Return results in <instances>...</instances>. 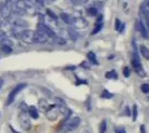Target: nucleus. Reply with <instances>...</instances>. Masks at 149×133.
I'll use <instances>...</instances> for the list:
<instances>
[{
    "label": "nucleus",
    "instance_id": "6",
    "mask_svg": "<svg viewBox=\"0 0 149 133\" xmlns=\"http://www.w3.org/2000/svg\"><path fill=\"white\" fill-rule=\"evenodd\" d=\"M38 30L47 37H55V32L52 31V29L45 23H38Z\"/></svg>",
    "mask_w": 149,
    "mask_h": 133
},
{
    "label": "nucleus",
    "instance_id": "10",
    "mask_svg": "<svg viewBox=\"0 0 149 133\" xmlns=\"http://www.w3.org/2000/svg\"><path fill=\"white\" fill-rule=\"evenodd\" d=\"M46 41H47V36H45L44 33L39 31L35 33V40H33L35 43H45Z\"/></svg>",
    "mask_w": 149,
    "mask_h": 133
},
{
    "label": "nucleus",
    "instance_id": "39",
    "mask_svg": "<svg viewBox=\"0 0 149 133\" xmlns=\"http://www.w3.org/2000/svg\"><path fill=\"white\" fill-rule=\"evenodd\" d=\"M0 40H1V36H0Z\"/></svg>",
    "mask_w": 149,
    "mask_h": 133
},
{
    "label": "nucleus",
    "instance_id": "30",
    "mask_svg": "<svg viewBox=\"0 0 149 133\" xmlns=\"http://www.w3.org/2000/svg\"><path fill=\"white\" fill-rule=\"evenodd\" d=\"M115 133H127V132H126V130H125L124 127H117L115 130Z\"/></svg>",
    "mask_w": 149,
    "mask_h": 133
},
{
    "label": "nucleus",
    "instance_id": "11",
    "mask_svg": "<svg viewBox=\"0 0 149 133\" xmlns=\"http://www.w3.org/2000/svg\"><path fill=\"white\" fill-rule=\"evenodd\" d=\"M58 114H59V109H55L51 107V109L46 113V115L48 116V119H50L51 121H54L57 116H58Z\"/></svg>",
    "mask_w": 149,
    "mask_h": 133
},
{
    "label": "nucleus",
    "instance_id": "15",
    "mask_svg": "<svg viewBox=\"0 0 149 133\" xmlns=\"http://www.w3.org/2000/svg\"><path fill=\"white\" fill-rule=\"evenodd\" d=\"M28 112H29V115H30V118L32 119H38V116H39V112H38V110L35 107H30V108L28 109Z\"/></svg>",
    "mask_w": 149,
    "mask_h": 133
},
{
    "label": "nucleus",
    "instance_id": "20",
    "mask_svg": "<svg viewBox=\"0 0 149 133\" xmlns=\"http://www.w3.org/2000/svg\"><path fill=\"white\" fill-rule=\"evenodd\" d=\"M100 96H101L102 99H111L112 96H113V94L110 93L108 90H104V91H102V93L100 94Z\"/></svg>",
    "mask_w": 149,
    "mask_h": 133
},
{
    "label": "nucleus",
    "instance_id": "19",
    "mask_svg": "<svg viewBox=\"0 0 149 133\" xmlns=\"http://www.w3.org/2000/svg\"><path fill=\"white\" fill-rule=\"evenodd\" d=\"M106 78H107V79H115V80H116V79L118 78V74H117L116 71L112 70V71H108V72L106 73Z\"/></svg>",
    "mask_w": 149,
    "mask_h": 133
},
{
    "label": "nucleus",
    "instance_id": "37",
    "mask_svg": "<svg viewBox=\"0 0 149 133\" xmlns=\"http://www.w3.org/2000/svg\"><path fill=\"white\" fill-rule=\"evenodd\" d=\"M25 1H27L28 3H29V2H31V0H25Z\"/></svg>",
    "mask_w": 149,
    "mask_h": 133
},
{
    "label": "nucleus",
    "instance_id": "23",
    "mask_svg": "<svg viewBox=\"0 0 149 133\" xmlns=\"http://www.w3.org/2000/svg\"><path fill=\"white\" fill-rule=\"evenodd\" d=\"M1 50L5 53H10V52H13V47L11 45H1Z\"/></svg>",
    "mask_w": 149,
    "mask_h": 133
},
{
    "label": "nucleus",
    "instance_id": "2",
    "mask_svg": "<svg viewBox=\"0 0 149 133\" xmlns=\"http://www.w3.org/2000/svg\"><path fill=\"white\" fill-rule=\"evenodd\" d=\"M13 12V1L7 0L6 2H0V17L9 18Z\"/></svg>",
    "mask_w": 149,
    "mask_h": 133
},
{
    "label": "nucleus",
    "instance_id": "40",
    "mask_svg": "<svg viewBox=\"0 0 149 133\" xmlns=\"http://www.w3.org/2000/svg\"><path fill=\"white\" fill-rule=\"evenodd\" d=\"M146 1H148V2H149V0H146Z\"/></svg>",
    "mask_w": 149,
    "mask_h": 133
},
{
    "label": "nucleus",
    "instance_id": "35",
    "mask_svg": "<svg viewBox=\"0 0 149 133\" xmlns=\"http://www.w3.org/2000/svg\"><path fill=\"white\" fill-rule=\"evenodd\" d=\"M140 129H141V133H145V125H141Z\"/></svg>",
    "mask_w": 149,
    "mask_h": 133
},
{
    "label": "nucleus",
    "instance_id": "28",
    "mask_svg": "<svg viewBox=\"0 0 149 133\" xmlns=\"http://www.w3.org/2000/svg\"><path fill=\"white\" fill-rule=\"evenodd\" d=\"M47 14H48L49 17H51L52 19L57 20V16H56V14H55V13H54V12H52V11H51L50 9H48V10H47Z\"/></svg>",
    "mask_w": 149,
    "mask_h": 133
},
{
    "label": "nucleus",
    "instance_id": "33",
    "mask_svg": "<svg viewBox=\"0 0 149 133\" xmlns=\"http://www.w3.org/2000/svg\"><path fill=\"white\" fill-rule=\"evenodd\" d=\"M80 83H87V81H84V80H77L76 84H77V85H79Z\"/></svg>",
    "mask_w": 149,
    "mask_h": 133
},
{
    "label": "nucleus",
    "instance_id": "36",
    "mask_svg": "<svg viewBox=\"0 0 149 133\" xmlns=\"http://www.w3.org/2000/svg\"><path fill=\"white\" fill-rule=\"evenodd\" d=\"M10 129H11V131H13V133H18L17 131H15V129H13V127H10Z\"/></svg>",
    "mask_w": 149,
    "mask_h": 133
},
{
    "label": "nucleus",
    "instance_id": "27",
    "mask_svg": "<svg viewBox=\"0 0 149 133\" xmlns=\"http://www.w3.org/2000/svg\"><path fill=\"white\" fill-rule=\"evenodd\" d=\"M88 13H89L90 16H96V14H97V9H96V8H89V9H88Z\"/></svg>",
    "mask_w": 149,
    "mask_h": 133
},
{
    "label": "nucleus",
    "instance_id": "8",
    "mask_svg": "<svg viewBox=\"0 0 149 133\" xmlns=\"http://www.w3.org/2000/svg\"><path fill=\"white\" fill-rule=\"evenodd\" d=\"M140 11L143 13V16L145 17V19L148 21L149 23V2L148 1H145L141 3V7H140Z\"/></svg>",
    "mask_w": 149,
    "mask_h": 133
},
{
    "label": "nucleus",
    "instance_id": "22",
    "mask_svg": "<svg viewBox=\"0 0 149 133\" xmlns=\"http://www.w3.org/2000/svg\"><path fill=\"white\" fill-rule=\"evenodd\" d=\"M106 130H107V122L105 120L100 123L99 127V133H106Z\"/></svg>",
    "mask_w": 149,
    "mask_h": 133
},
{
    "label": "nucleus",
    "instance_id": "14",
    "mask_svg": "<svg viewBox=\"0 0 149 133\" xmlns=\"http://www.w3.org/2000/svg\"><path fill=\"white\" fill-rule=\"evenodd\" d=\"M68 34L72 41H77V39L79 37L78 32L76 31V29H74V28H68Z\"/></svg>",
    "mask_w": 149,
    "mask_h": 133
},
{
    "label": "nucleus",
    "instance_id": "31",
    "mask_svg": "<svg viewBox=\"0 0 149 133\" xmlns=\"http://www.w3.org/2000/svg\"><path fill=\"white\" fill-rule=\"evenodd\" d=\"M55 40H56V42H58V43H60V44L66 43V41H65L63 39H61V38H55Z\"/></svg>",
    "mask_w": 149,
    "mask_h": 133
},
{
    "label": "nucleus",
    "instance_id": "18",
    "mask_svg": "<svg viewBox=\"0 0 149 133\" xmlns=\"http://www.w3.org/2000/svg\"><path fill=\"white\" fill-rule=\"evenodd\" d=\"M139 49H140V52H141V54L143 56V58H146V59H149V49L147 47H145V45H140L139 47Z\"/></svg>",
    "mask_w": 149,
    "mask_h": 133
},
{
    "label": "nucleus",
    "instance_id": "13",
    "mask_svg": "<svg viewBox=\"0 0 149 133\" xmlns=\"http://www.w3.org/2000/svg\"><path fill=\"white\" fill-rule=\"evenodd\" d=\"M74 25L76 28H84V27L87 25V21L85 19H82V18H78V19H76L74 21Z\"/></svg>",
    "mask_w": 149,
    "mask_h": 133
},
{
    "label": "nucleus",
    "instance_id": "7",
    "mask_svg": "<svg viewBox=\"0 0 149 133\" xmlns=\"http://www.w3.org/2000/svg\"><path fill=\"white\" fill-rule=\"evenodd\" d=\"M20 125H21V127H22L24 130H26V131H28L31 127L30 118L26 113H22L20 115Z\"/></svg>",
    "mask_w": 149,
    "mask_h": 133
},
{
    "label": "nucleus",
    "instance_id": "21",
    "mask_svg": "<svg viewBox=\"0 0 149 133\" xmlns=\"http://www.w3.org/2000/svg\"><path fill=\"white\" fill-rule=\"evenodd\" d=\"M132 121H136L137 120V115H138V107L136 104L132 105Z\"/></svg>",
    "mask_w": 149,
    "mask_h": 133
},
{
    "label": "nucleus",
    "instance_id": "32",
    "mask_svg": "<svg viewBox=\"0 0 149 133\" xmlns=\"http://www.w3.org/2000/svg\"><path fill=\"white\" fill-rule=\"evenodd\" d=\"M125 111H126V112H125V114H126V115H128V116H130V113H131L130 109H129V108H128V107H127V108H126V110H125Z\"/></svg>",
    "mask_w": 149,
    "mask_h": 133
},
{
    "label": "nucleus",
    "instance_id": "34",
    "mask_svg": "<svg viewBox=\"0 0 149 133\" xmlns=\"http://www.w3.org/2000/svg\"><path fill=\"white\" fill-rule=\"evenodd\" d=\"M2 84H3V80L0 78V89H1V87H2Z\"/></svg>",
    "mask_w": 149,
    "mask_h": 133
},
{
    "label": "nucleus",
    "instance_id": "16",
    "mask_svg": "<svg viewBox=\"0 0 149 133\" xmlns=\"http://www.w3.org/2000/svg\"><path fill=\"white\" fill-rule=\"evenodd\" d=\"M101 20H102V17H99L98 20H97V25L95 27L93 31L91 32V34H96V33H98V32L101 30V28H102V22H101Z\"/></svg>",
    "mask_w": 149,
    "mask_h": 133
},
{
    "label": "nucleus",
    "instance_id": "38",
    "mask_svg": "<svg viewBox=\"0 0 149 133\" xmlns=\"http://www.w3.org/2000/svg\"><path fill=\"white\" fill-rule=\"evenodd\" d=\"M0 25H1V18H0Z\"/></svg>",
    "mask_w": 149,
    "mask_h": 133
},
{
    "label": "nucleus",
    "instance_id": "5",
    "mask_svg": "<svg viewBox=\"0 0 149 133\" xmlns=\"http://www.w3.org/2000/svg\"><path fill=\"white\" fill-rule=\"evenodd\" d=\"M35 33L36 31H32V30H25L21 33V40L25 42V43H35L33 40H35Z\"/></svg>",
    "mask_w": 149,
    "mask_h": 133
},
{
    "label": "nucleus",
    "instance_id": "3",
    "mask_svg": "<svg viewBox=\"0 0 149 133\" xmlns=\"http://www.w3.org/2000/svg\"><path fill=\"white\" fill-rule=\"evenodd\" d=\"M131 64H132V67H134L135 71L137 72V74H139L140 76H146V72H145V70L143 69L141 62H140L139 57H138V54H137L136 52H134V54H132Z\"/></svg>",
    "mask_w": 149,
    "mask_h": 133
},
{
    "label": "nucleus",
    "instance_id": "41",
    "mask_svg": "<svg viewBox=\"0 0 149 133\" xmlns=\"http://www.w3.org/2000/svg\"><path fill=\"white\" fill-rule=\"evenodd\" d=\"M148 100H149V95H148Z\"/></svg>",
    "mask_w": 149,
    "mask_h": 133
},
{
    "label": "nucleus",
    "instance_id": "24",
    "mask_svg": "<svg viewBox=\"0 0 149 133\" xmlns=\"http://www.w3.org/2000/svg\"><path fill=\"white\" fill-rule=\"evenodd\" d=\"M60 17H61V19L63 20L66 23H71V18L69 17L67 13H61Z\"/></svg>",
    "mask_w": 149,
    "mask_h": 133
},
{
    "label": "nucleus",
    "instance_id": "29",
    "mask_svg": "<svg viewBox=\"0 0 149 133\" xmlns=\"http://www.w3.org/2000/svg\"><path fill=\"white\" fill-rule=\"evenodd\" d=\"M124 76H126V78H128V76H130V70H129L128 67H126L124 69Z\"/></svg>",
    "mask_w": 149,
    "mask_h": 133
},
{
    "label": "nucleus",
    "instance_id": "12",
    "mask_svg": "<svg viewBox=\"0 0 149 133\" xmlns=\"http://www.w3.org/2000/svg\"><path fill=\"white\" fill-rule=\"evenodd\" d=\"M13 25H15L16 28H19V29H25L26 27H27V22H26L25 20L20 19V18H17V19L13 21Z\"/></svg>",
    "mask_w": 149,
    "mask_h": 133
},
{
    "label": "nucleus",
    "instance_id": "4",
    "mask_svg": "<svg viewBox=\"0 0 149 133\" xmlns=\"http://www.w3.org/2000/svg\"><path fill=\"white\" fill-rule=\"evenodd\" d=\"M26 87H27V84H26V83H19V84H17V85L13 88V90H11V92L9 93V95H8V99H7V103H6L7 105L11 104L13 101L15 100V98L17 96V94H18L21 90H24Z\"/></svg>",
    "mask_w": 149,
    "mask_h": 133
},
{
    "label": "nucleus",
    "instance_id": "25",
    "mask_svg": "<svg viewBox=\"0 0 149 133\" xmlns=\"http://www.w3.org/2000/svg\"><path fill=\"white\" fill-rule=\"evenodd\" d=\"M140 89H141L143 93H145V94H148L149 93V84L148 83H143V84H141Z\"/></svg>",
    "mask_w": 149,
    "mask_h": 133
},
{
    "label": "nucleus",
    "instance_id": "1",
    "mask_svg": "<svg viewBox=\"0 0 149 133\" xmlns=\"http://www.w3.org/2000/svg\"><path fill=\"white\" fill-rule=\"evenodd\" d=\"M80 124V118H78V116H74L72 119H70V120L63 125V127L60 129V132L59 133H69L71 132V131H74V129H77L78 125Z\"/></svg>",
    "mask_w": 149,
    "mask_h": 133
},
{
    "label": "nucleus",
    "instance_id": "26",
    "mask_svg": "<svg viewBox=\"0 0 149 133\" xmlns=\"http://www.w3.org/2000/svg\"><path fill=\"white\" fill-rule=\"evenodd\" d=\"M121 27H123V23H121V21H120L119 19H116V25H115V29H116L117 31H119Z\"/></svg>",
    "mask_w": 149,
    "mask_h": 133
},
{
    "label": "nucleus",
    "instance_id": "17",
    "mask_svg": "<svg viewBox=\"0 0 149 133\" xmlns=\"http://www.w3.org/2000/svg\"><path fill=\"white\" fill-rule=\"evenodd\" d=\"M87 58H88V60L91 62L93 64H98V61H97V58H96V54L93 53V52H88V54H87Z\"/></svg>",
    "mask_w": 149,
    "mask_h": 133
},
{
    "label": "nucleus",
    "instance_id": "9",
    "mask_svg": "<svg viewBox=\"0 0 149 133\" xmlns=\"http://www.w3.org/2000/svg\"><path fill=\"white\" fill-rule=\"evenodd\" d=\"M137 25H138V28H139V31L141 33V36H143V38H149V31L148 29L146 28V25H143V22L141 20H139L138 22H137Z\"/></svg>",
    "mask_w": 149,
    "mask_h": 133
}]
</instances>
